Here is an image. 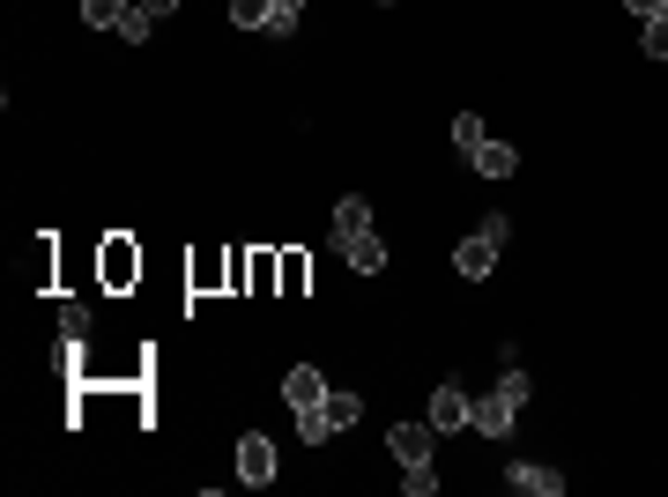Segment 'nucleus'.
Here are the masks:
<instances>
[{
    "label": "nucleus",
    "mask_w": 668,
    "mask_h": 497,
    "mask_svg": "<svg viewBox=\"0 0 668 497\" xmlns=\"http://www.w3.org/2000/svg\"><path fill=\"white\" fill-rule=\"evenodd\" d=\"M505 238H513V224H505V216H491V224L475 230V238H461V246H453V268L469 275V282H483V275L497 268V252H505Z\"/></svg>",
    "instance_id": "2"
},
{
    "label": "nucleus",
    "mask_w": 668,
    "mask_h": 497,
    "mask_svg": "<svg viewBox=\"0 0 668 497\" xmlns=\"http://www.w3.org/2000/svg\"><path fill=\"white\" fill-rule=\"evenodd\" d=\"M268 8L275 0H230V23L238 30H268Z\"/></svg>",
    "instance_id": "19"
},
{
    "label": "nucleus",
    "mask_w": 668,
    "mask_h": 497,
    "mask_svg": "<svg viewBox=\"0 0 668 497\" xmlns=\"http://www.w3.org/2000/svg\"><path fill=\"white\" fill-rule=\"evenodd\" d=\"M148 30H156V15H148L142 0H126V15H120V38H126V45H148Z\"/></svg>",
    "instance_id": "15"
},
{
    "label": "nucleus",
    "mask_w": 668,
    "mask_h": 497,
    "mask_svg": "<svg viewBox=\"0 0 668 497\" xmlns=\"http://www.w3.org/2000/svg\"><path fill=\"white\" fill-rule=\"evenodd\" d=\"M483 142H491V134H483V120H475V112H461V120H453V149H461V156H475Z\"/></svg>",
    "instance_id": "17"
},
{
    "label": "nucleus",
    "mask_w": 668,
    "mask_h": 497,
    "mask_svg": "<svg viewBox=\"0 0 668 497\" xmlns=\"http://www.w3.org/2000/svg\"><path fill=\"white\" fill-rule=\"evenodd\" d=\"M142 8H148V15H156V23H164V15H172L178 0H142Z\"/></svg>",
    "instance_id": "24"
},
{
    "label": "nucleus",
    "mask_w": 668,
    "mask_h": 497,
    "mask_svg": "<svg viewBox=\"0 0 668 497\" xmlns=\"http://www.w3.org/2000/svg\"><path fill=\"white\" fill-rule=\"evenodd\" d=\"M423 416H431V431H439V438H445V431H461V423L475 416V401L461 394L453 379H445V386H431V408H423Z\"/></svg>",
    "instance_id": "7"
},
{
    "label": "nucleus",
    "mask_w": 668,
    "mask_h": 497,
    "mask_svg": "<svg viewBox=\"0 0 668 497\" xmlns=\"http://www.w3.org/2000/svg\"><path fill=\"white\" fill-rule=\"evenodd\" d=\"M371 230V200L364 194H342L335 200V238H364Z\"/></svg>",
    "instance_id": "10"
},
{
    "label": "nucleus",
    "mask_w": 668,
    "mask_h": 497,
    "mask_svg": "<svg viewBox=\"0 0 668 497\" xmlns=\"http://www.w3.org/2000/svg\"><path fill=\"white\" fill-rule=\"evenodd\" d=\"M90 334V304H60V342H82Z\"/></svg>",
    "instance_id": "20"
},
{
    "label": "nucleus",
    "mask_w": 668,
    "mask_h": 497,
    "mask_svg": "<svg viewBox=\"0 0 668 497\" xmlns=\"http://www.w3.org/2000/svg\"><path fill=\"white\" fill-rule=\"evenodd\" d=\"M469 164H475V178H513L520 172V149H513V142H483Z\"/></svg>",
    "instance_id": "9"
},
{
    "label": "nucleus",
    "mask_w": 668,
    "mask_h": 497,
    "mask_svg": "<svg viewBox=\"0 0 668 497\" xmlns=\"http://www.w3.org/2000/svg\"><path fill=\"white\" fill-rule=\"evenodd\" d=\"M327 394H335V386L320 379V364H290V372H282V401H290V416H312Z\"/></svg>",
    "instance_id": "4"
},
{
    "label": "nucleus",
    "mask_w": 668,
    "mask_h": 497,
    "mask_svg": "<svg viewBox=\"0 0 668 497\" xmlns=\"http://www.w3.org/2000/svg\"><path fill=\"white\" fill-rule=\"evenodd\" d=\"M238 483H246V490L275 483V438H260V431H246V438H238Z\"/></svg>",
    "instance_id": "6"
},
{
    "label": "nucleus",
    "mask_w": 668,
    "mask_h": 497,
    "mask_svg": "<svg viewBox=\"0 0 668 497\" xmlns=\"http://www.w3.org/2000/svg\"><path fill=\"white\" fill-rule=\"evenodd\" d=\"M431 438H439V431H431V416H409V423H394V431H387V453H394L401 468H423V460H431Z\"/></svg>",
    "instance_id": "5"
},
{
    "label": "nucleus",
    "mask_w": 668,
    "mask_h": 497,
    "mask_svg": "<svg viewBox=\"0 0 668 497\" xmlns=\"http://www.w3.org/2000/svg\"><path fill=\"white\" fill-rule=\"evenodd\" d=\"M342 260L357 275H379L387 268V246H379V230H364V238H342Z\"/></svg>",
    "instance_id": "11"
},
{
    "label": "nucleus",
    "mask_w": 668,
    "mask_h": 497,
    "mask_svg": "<svg viewBox=\"0 0 668 497\" xmlns=\"http://www.w3.org/2000/svg\"><path fill=\"white\" fill-rule=\"evenodd\" d=\"M624 8H631V15H639V23H654V15H661L668 0H624Z\"/></svg>",
    "instance_id": "23"
},
{
    "label": "nucleus",
    "mask_w": 668,
    "mask_h": 497,
    "mask_svg": "<svg viewBox=\"0 0 668 497\" xmlns=\"http://www.w3.org/2000/svg\"><path fill=\"white\" fill-rule=\"evenodd\" d=\"M646 60H668V8L646 23Z\"/></svg>",
    "instance_id": "22"
},
{
    "label": "nucleus",
    "mask_w": 668,
    "mask_h": 497,
    "mask_svg": "<svg viewBox=\"0 0 668 497\" xmlns=\"http://www.w3.org/2000/svg\"><path fill=\"white\" fill-rule=\"evenodd\" d=\"M320 416H327V431H349V423L364 416V401H357V394H327V401H320Z\"/></svg>",
    "instance_id": "14"
},
{
    "label": "nucleus",
    "mask_w": 668,
    "mask_h": 497,
    "mask_svg": "<svg viewBox=\"0 0 668 497\" xmlns=\"http://www.w3.org/2000/svg\"><path fill=\"white\" fill-rule=\"evenodd\" d=\"M505 483H513V490H527V497H557V490H565V475L543 468V460H513V468H505Z\"/></svg>",
    "instance_id": "8"
},
{
    "label": "nucleus",
    "mask_w": 668,
    "mask_h": 497,
    "mask_svg": "<svg viewBox=\"0 0 668 497\" xmlns=\"http://www.w3.org/2000/svg\"><path fill=\"white\" fill-rule=\"evenodd\" d=\"M527 394H535V379L520 372L513 364V349H505V372H497V386L483 401H475V431H483V438H513V423H520V408H527Z\"/></svg>",
    "instance_id": "1"
},
{
    "label": "nucleus",
    "mask_w": 668,
    "mask_h": 497,
    "mask_svg": "<svg viewBox=\"0 0 668 497\" xmlns=\"http://www.w3.org/2000/svg\"><path fill=\"white\" fill-rule=\"evenodd\" d=\"M120 15H126V0H82V23L90 30H120Z\"/></svg>",
    "instance_id": "16"
},
{
    "label": "nucleus",
    "mask_w": 668,
    "mask_h": 497,
    "mask_svg": "<svg viewBox=\"0 0 668 497\" xmlns=\"http://www.w3.org/2000/svg\"><path fill=\"white\" fill-rule=\"evenodd\" d=\"M297 23H305V0H275L268 8V38H290Z\"/></svg>",
    "instance_id": "18"
},
{
    "label": "nucleus",
    "mask_w": 668,
    "mask_h": 497,
    "mask_svg": "<svg viewBox=\"0 0 668 497\" xmlns=\"http://www.w3.org/2000/svg\"><path fill=\"white\" fill-rule=\"evenodd\" d=\"M312 290V260L305 252H282V275H275V298H305Z\"/></svg>",
    "instance_id": "12"
},
{
    "label": "nucleus",
    "mask_w": 668,
    "mask_h": 497,
    "mask_svg": "<svg viewBox=\"0 0 668 497\" xmlns=\"http://www.w3.org/2000/svg\"><path fill=\"white\" fill-rule=\"evenodd\" d=\"M186 282H194V290H216V282H230V252H223V260H216V252H201L194 268H186Z\"/></svg>",
    "instance_id": "13"
},
{
    "label": "nucleus",
    "mask_w": 668,
    "mask_h": 497,
    "mask_svg": "<svg viewBox=\"0 0 668 497\" xmlns=\"http://www.w3.org/2000/svg\"><path fill=\"white\" fill-rule=\"evenodd\" d=\"M97 275H104V290H134V282H142V246H134V238H104Z\"/></svg>",
    "instance_id": "3"
},
{
    "label": "nucleus",
    "mask_w": 668,
    "mask_h": 497,
    "mask_svg": "<svg viewBox=\"0 0 668 497\" xmlns=\"http://www.w3.org/2000/svg\"><path fill=\"white\" fill-rule=\"evenodd\" d=\"M401 490H409V497H431V490H439V475H431V460H423V468H401Z\"/></svg>",
    "instance_id": "21"
}]
</instances>
